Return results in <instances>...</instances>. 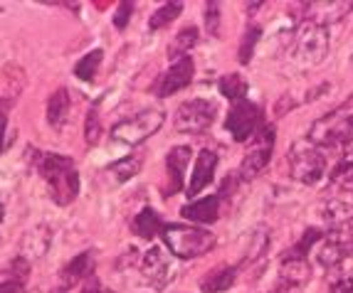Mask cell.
<instances>
[{
	"instance_id": "obj_24",
	"label": "cell",
	"mask_w": 353,
	"mask_h": 293,
	"mask_svg": "<svg viewBox=\"0 0 353 293\" xmlns=\"http://www.w3.org/2000/svg\"><path fill=\"white\" fill-rule=\"evenodd\" d=\"M218 89L225 99L242 101L245 94H248V79H245L242 74H225L218 82Z\"/></svg>"
},
{
	"instance_id": "obj_17",
	"label": "cell",
	"mask_w": 353,
	"mask_h": 293,
	"mask_svg": "<svg viewBox=\"0 0 353 293\" xmlns=\"http://www.w3.org/2000/svg\"><path fill=\"white\" fill-rule=\"evenodd\" d=\"M220 195H210V197L195 199V202H188L183 205V217L190 219V222L198 224H210L218 219V210H220Z\"/></svg>"
},
{
	"instance_id": "obj_19",
	"label": "cell",
	"mask_w": 353,
	"mask_h": 293,
	"mask_svg": "<svg viewBox=\"0 0 353 293\" xmlns=\"http://www.w3.org/2000/svg\"><path fill=\"white\" fill-rule=\"evenodd\" d=\"M70 109H72L70 91H67L65 87L54 89L48 99V123L54 131L65 129L67 118H70Z\"/></svg>"
},
{
	"instance_id": "obj_29",
	"label": "cell",
	"mask_w": 353,
	"mask_h": 293,
	"mask_svg": "<svg viewBox=\"0 0 353 293\" xmlns=\"http://www.w3.org/2000/svg\"><path fill=\"white\" fill-rule=\"evenodd\" d=\"M259 35H262V30H259L257 25H250V28L245 30V37H242V45H240V62L242 65H250Z\"/></svg>"
},
{
	"instance_id": "obj_26",
	"label": "cell",
	"mask_w": 353,
	"mask_h": 293,
	"mask_svg": "<svg viewBox=\"0 0 353 293\" xmlns=\"http://www.w3.org/2000/svg\"><path fill=\"white\" fill-rule=\"evenodd\" d=\"M181 12H183V3H165V6H161L159 10L151 15L148 30H161V28H165V25H171Z\"/></svg>"
},
{
	"instance_id": "obj_35",
	"label": "cell",
	"mask_w": 353,
	"mask_h": 293,
	"mask_svg": "<svg viewBox=\"0 0 353 293\" xmlns=\"http://www.w3.org/2000/svg\"><path fill=\"white\" fill-rule=\"evenodd\" d=\"M331 293H353V276H346L341 281H336Z\"/></svg>"
},
{
	"instance_id": "obj_37",
	"label": "cell",
	"mask_w": 353,
	"mask_h": 293,
	"mask_svg": "<svg viewBox=\"0 0 353 293\" xmlns=\"http://www.w3.org/2000/svg\"><path fill=\"white\" fill-rule=\"evenodd\" d=\"M343 185H346L348 190H353V177H346V180H343Z\"/></svg>"
},
{
	"instance_id": "obj_25",
	"label": "cell",
	"mask_w": 353,
	"mask_h": 293,
	"mask_svg": "<svg viewBox=\"0 0 353 293\" xmlns=\"http://www.w3.org/2000/svg\"><path fill=\"white\" fill-rule=\"evenodd\" d=\"M101 59H104V50H92V52H87L74 65V76L77 79H82V82H92L97 69H99V65H101Z\"/></svg>"
},
{
	"instance_id": "obj_34",
	"label": "cell",
	"mask_w": 353,
	"mask_h": 293,
	"mask_svg": "<svg viewBox=\"0 0 353 293\" xmlns=\"http://www.w3.org/2000/svg\"><path fill=\"white\" fill-rule=\"evenodd\" d=\"M79 293H104V288H101V281L97 279V276H89Z\"/></svg>"
},
{
	"instance_id": "obj_7",
	"label": "cell",
	"mask_w": 353,
	"mask_h": 293,
	"mask_svg": "<svg viewBox=\"0 0 353 293\" xmlns=\"http://www.w3.org/2000/svg\"><path fill=\"white\" fill-rule=\"evenodd\" d=\"M218 106L210 99H188L176 109V131L178 133H205L215 121Z\"/></svg>"
},
{
	"instance_id": "obj_1",
	"label": "cell",
	"mask_w": 353,
	"mask_h": 293,
	"mask_svg": "<svg viewBox=\"0 0 353 293\" xmlns=\"http://www.w3.org/2000/svg\"><path fill=\"white\" fill-rule=\"evenodd\" d=\"M35 171L48 185V193L54 205L67 207L72 205L79 195V171L72 158L59 155V153H45V151H30Z\"/></svg>"
},
{
	"instance_id": "obj_2",
	"label": "cell",
	"mask_w": 353,
	"mask_h": 293,
	"mask_svg": "<svg viewBox=\"0 0 353 293\" xmlns=\"http://www.w3.org/2000/svg\"><path fill=\"white\" fill-rule=\"evenodd\" d=\"M309 141L319 148H341L343 158L353 153V111H339L326 113L319 118L309 131Z\"/></svg>"
},
{
	"instance_id": "obj_4",
	"label": "cell",
	"mask_w": 353,
	"mask_h": 293,
	"mask_svg": "<svg viewBox=\"0 0 353 293\" xmlns=\"http://www.w3.org/2000/svg\"><path fill=\"white\" fill-rule=\"evenodd\" d=\"M287 163H289V175H292V180L301 182V185H316L326 173V155L321 153V148L314 146L309 138L292 143Z\"/></svg>"
},
{
	"instance_id": "obj_27",
	"label": "cell",
	"mask_w": 353,
	"mask_h": 293,
	"mask_svg": "<svg viewBox=\"0 0 353 293\" xmlns=\"http://www.w3.org/2000/svg\"><path fill=\"white\" fill-rule=\"evenodd\" d=\"M109 171L114 173L117 182H126V180H131L136 173L141 171V158H139V155H126V158L117 160V163H114Z\"/></svg>"
},
{
	"instance_id": "obj_6",
	"label": "cell",
	"mask_w": 353,
	"mask_h": 293,
	"mask_svg": "<svg viewBox=\"0 0 353 293\" xmlns=\"http://www.w3.org/2000/svg\"><path fill=\"white\" fill-rule=\"evenodd\" d=\"M165 121V113L161 109H146V111L136 113V116L119 121L112 129V138L126 146H139V143L148 141L153 133H159L161 126Z\"/></svg>"
},
{
	"instance_id": "obj_12",
	"label": "cell",
	"mask_w": 353,
	"mask_h": 293,
	"mask_svg": "<svg viewBox=\"0 0 353 293\" xmlns=\"http://www.w3.org/2000/svg\"><path fill=\"white\" fill-rule=\"evenodd\" d=\"M193 74H195V62L190 54H185V57H181V59H173L171 67L159 76L153 91H156V96L165 99V96H171V94H176V91H181V89L188 87V84L193 82Z\"/></svg>"
},
{
	"instance_id": "obj_15",
	"label": "cell",
	"mask_w": 353,
	"mask_h": 293,
	"mask_svg": "<svg viewBox=\"0 0 353 293\" xmlns=\"http://www.w3.org/2000/svg\"><path fill=\"white\" fill-rule=\"evenodd\" d=\"M218 153L210 151V148H203L195 158V168L193 175H190V185H188V195L190 197H198L203 190L208 188L215 177V168H218Z\"/></svg>"
},
{
	"instance_id": "obj_33",
	"label": "cell",
	"mask_w": 353,
	"mask_h": 293,
	"mask_svg": "<svg viewBox=\"0 0 353 293\" xmlns=\"http://www.w3.org/2000/svg\"><path fill=\"white\" fill-rule=\"evenodd\" d=\"M0 293H25V283L18 279H6L0 283Z\"/></svg>"
},
{
	"instance_id": "obj_9",
	"label": "cell",
	"mask_w": 353,
	"mask_h": 293,
	"mask_svg": "<svg viewBox=\"0 0 353 293\" xmlns=\"http://www.w3.org/2000/svg\"><path fill=\"white\" fill-rule=\"evenodd\" d=\"M141 274L148 281V286H153L156 291H161V288H165L173 279H176L178 269H176V264H173V259L168 257V252H163V249L156 244L143 254Z\"/></svg>"
},
{
	"instance_id": "obj_31",
	"label": "cell",
	"mask_w": 353,
	"mask_h": 293,
	"mask_svg": "<svg viewBox=\"0 0 353 293\" xmlns=\"http://www.w3.org/2000/svg\"><path fill=\"white\" fill-rule=\"evenodd\" d=\"M205 28L212 37L220 35V6L218 3H205Z\"/></svg>"
},
{
	"instance_id": "obj_14",
	"label": "cell",
	"mask_w": 353,
	"mask_h": 293,
	"mask_svg": "<svg viewBox=\"0 0 353 293\" xmlns=\"http://www.w3.org/2000/svg\"><path fill=\"white\" fill-rule=\"evenodd\" d=\"M190 148L188 146H178L168 153L165 158V185H163V195H176L183 190V177H185V168L190 163Z\"/></svg>"
},
{
	"instance_id": "obj_38",
	"label": "cell",
	"mask_w": 353,
	"mask_h": 293,
	"mask_svg": "<svg viewBox=\"0 0 353 293\" xmlns=\"http://www.w3.org/2000/svg\"><path fill=\"white\" fill-rule=\"evenodd\" d=\"M3 217H6V212H3V202H0V222H3Z\"/></svg>"
},
{
	"instance_id": "obj_22",
	"label": "cell",
	"mask_w": 353,
	"mask_h": 293,
	"mask_svg": "<svg viewBox=\"0 0 353 293\" xmlns=\"http://www.w3.org/2000/svg\"><path fill=\"white\" fill-rule=\"evenodd\" d=\"M163 227L165 224L161 222V217L151 210V207H143L134 219V235H139L141 239H153L156 235L163 232Z\"/></svg>"
},
{
	"instance_id": "obj_36",
	"label": "cell",
	"mask_w": 353,
	"mask_h": 293,
	"mask_svg": "<svg viewBox=\"0 0 353 293\" xmlns=\"http://www.w3.org/2000/svg\"><path fill=\"white\" fill-rule=\"evenodd\" d=\"M6 126H8V111L0 109V153H3V146H6Z\"/></svg>"
},
{
	"instance_id": "obj_32",
	"label": "cell",
	"mask_w": 353,
	"mask_h": 293,
	"mask_svg": "<svg viewBox=\"0 0 353 293\" xmlns=\"http://www.w3.org/2000/svg\"><path fill=\"white\" fill-rule=\"evenodd\" d=\"M134 10H136V6H134V3H129V0H124V3H119L117 15H114V25H117L119 30H124L126 25H129L131 15H134Z\"/></svg>"
},
{
	"instance_id": "obj_23",
	"label": "cell",
	"mask_w": 353,
	"mask_h": 293,
	"mask_svg": "<svg viewBox=\"0 0 353 293\" xmlns=\"http://www.w3.org/2000/svg\"><path fill=\"white\" fill-rule=\"evenodd\" d=\"M198 28L195 25H188V28H183L181 32L176 35V40H173L171 50H168V54H171V59H181L188 54V50H193L195 45H198Z\"/></svg>"
},
{
	"instance_id": "obj_3",
	"label": "cell",
	"mask_w": 353,
	"mask_h": 293,
	"mask_svg": "<svg viewBox=\"0 0 353 293\" xmlns=\"http://www.w3.org/2000/svg\"><path fill=\"white\" fill-rule=\"evenodd\" d=\"M165 246L176 259H195L208 254L215 246V235L201 227H188V224H165L163 232Z\"/></svg>"
},
{
	"instance_id": "obj_11",
	"label": "cell",
	"mask_w": 353,
	"mask_h": 293,
	"mask_svg": "<svg viewBox=\"0 0 353 293\" xmlns=\"http://www.w3.org/2000/svg\"><path fill=\"white\" fill-rule=\"evenodd\" d=\"M336 210V202H331L329 207H326V219H329V235L324 237L326 241H331V244L341 252V257H351L353 254V215H348L346 207H339V212Z\"/></svg>"
},
{
	"instance_id": "obj_16",
	"label": "cell",
	"mask_w": 353,
	"mask_h": 293,
	"mask_svg": "<svg viewBox=\"0 0 353 293\" xmlns=\"http://www.w3.org/2000/svg\"><path fill=\"white\" fill-rule=\"evenodd\" d=\"M94 252L87 249V252L77 254L70 264L62 269V291H70L72 286H77V281H87L89 276H94Z\"/></svg>"
},
{
	"instance_id": "obj_10",
	"label": "cell",
	"mask_w": 353,
	"mask_h": 293,
	"mask_svg": "<svg viewBox=\"0 0 353 293\" xmlns=\"http://www.w3.org/2000/svg\"><path fill=\"white\" fill-rule=\"evenodd\" d=\"M272 151H274V129L272 126H262L259 133L254 135V146L250 148L240 165L242 180H252V177H257L259 173L265 171L272 158Z\"/></svg>"
},
{
	"instance_id": "obj_20",
	"label": "cell",
	"mask_w": 353,
	"mask_h": 293,
	"mask_svg": "<svg viewBox=\"0 0 353 293\" xmlns=\"http://www.w3.org/2000/svg\"><path fill=\"white\" fill-rule=\"evenodd\" d=\"M235 279H237V266L223 264V266H218V269H210L205 276H203L201 288L205 293H225L232 288Z\"/></svg>"
},
{
	"instance_id": "obj_18",
	"label": "cell",
	"mask_w": 353,
	"mask_h": 293,
	"mask_svg": "<svg viewBox=\"0 0 353 293\" xmlns=\"http://www.w3.org/2000/svg\"><path fill=\"white\" fill-rule=\"evenodd\" d=\"M50 241H52V232L50 227L40 224V227L30 229L28 235L23 237V244H20V257L30 259H40L45 257V252L50 249Z\"/></svg>"
},
{
	"instance_id": "obj_13",
	"label": "cell",
	"mask_w": 353,
	"mask_h": 293,
	"mask_svg": "<svg viewBox=\"0 0 353 293\" xmlns=\"http://www.w3.org/2000/svg\"><path fill=\"white\" fill-rule=\"evenodd\" d=\"M309 281V261L306 257H299V254H284L282 264H279V279H277V291H294V288H301Z\"/></svg>"
},
{
	"instance_id": "obj_30",
	"label": "cell",
	"mask_w": 353,
	"mask_h": 293,
	"mask_svg": "<svg viewBox=\"0 0 353 293\" xmlns=\"http://www.w3.org/2000/svg\"><path fill=\"white\" fill-rule=\"evenodd\" d=\"M6 274H8V279H18V281L25 283V281H28V276H30V261L18 254V257H15L10 264H8Z\"/></svg>"
},
{
	"instance_id": "obj_28",
	"label": "cell",
	"mask_w": 353,
	"mask_h": 293,
	"mask_svg": "<svg viewBox=\"0 0 353 293\" xmlns=\"http://www.w3.org/2000/svg\"><path fill=\"white\" fill-rule=\"evenodd\" d=\"M99 138H101L99 111H97V106H92L87 111V121H84V141H87V146H97Z\"/></svg>"
},
{
	"instance_id": "obj_8",
	"label": "cell",
	"mask_w": 353,
	"mask_h": 293,
	"mask_svg": "<svg viewBox=\"0 0 353 293\" xmlns=\"http://www.w3.org/2000/svg\"><path fill=\"white\" fill-rule=\"evenodd\" d=\"M262 126H265V123H262V113H259L257 106L248 99L235 101L232 109H230L228 118H225V129H228V133L232 135L237 143H245V141H250V138H254Z\"/></svg>"
},
{
	"instance_id": "obj_21",
	"label": "cell",
	"mask_w": 353,
	"mask_h": 293,
	"mask_svg": "<svg viewBox=\"0 0 353 293\" xmlns=\"http://www.w3.org/2000/svg\"><path fill=\"white\" fill-rule=\"evenodd\" d=\"M312 10V15L306 20H314L319 25H329V23H339L343 15L353 10V3H314V6H306Z\"/></svg>"
},
{
	"instance_id": "obj_5",
	"label": "cell",
	"mask_w": 353,
	"mask_h": 293,
	"mask_svg": "<svg viewBox=\"0 0 353 293\" xmlns=\"http://www.w3.org/2000/svg\"><path fill=\"white\" fill-rule=\"evenodd\" d=\"M326 52H329V32L324 25L314 20L299 23L294 40H292V57L301 67H316L326 59Z\"/></svg>"
}]
</instances>
